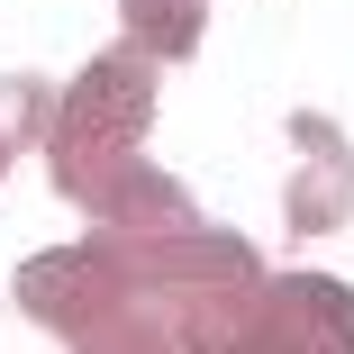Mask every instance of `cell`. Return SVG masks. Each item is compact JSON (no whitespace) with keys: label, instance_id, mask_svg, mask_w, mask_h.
Segmentation results:
<instances>
[{"label":"cell","instance_id":"cell-4","mask_svg":"<svg viewBox=\"0 0 354 354\" xmlns=\"http://www.w3.org/2000/svg\"><path fill=\"white\" fill-rule=\"evenodd\" d=\"M118 28H127V55L182 64L200 46V28H209V0H118Z\"/></svg>","mask_w":354,"mask_h":354},{"label":"cell","instance_id":"cell-3","mask_svg":"<svg viewBox=\"0 0 354 354\" xmlns=\"http://www.w3.org/2000/svg\"><path fill=\"white\" fill-rule=\"evenodd\" d=\"M291 146H300V182L281 200V218H291V236L309 245V236H336L354 218V146H345L336 118H309V109L291 118Z\"/></svg>","mask_w":354,"mask_h":354},{"label":"cell","instance_id":"cell-5","mask_svg":"<svg viewBox=\"0 0 354 354\" xmlns=\"http://www.w3.org/2000/svg\"><path fill=\"white\" fill-rule=\"evenodd\" d=\"M46 118H55V91L46 82H0V173H10V155L19 146H46Z\"/></svg>","mask_w":354,"mask_h":354},{"label":"cell","instance_id":"cell-2","mask_svg":"<svg viewBox=\"0 0 354 354\" xmlns=\"http://www.w3.org/2000/svg\"><path fill=\"white\" fill-rule=\"evenodd\" d=\"M227 354H354V291L327 272H272L254 281Z\"/></svg>","mask_w":354,"mask_h":354},{"label":"cell","instance_id":"cell-1","mask_svg":"<svg viewBox=\"0 0 354 354\" xmlns=\"http://www.w3.org/2000/svg\"><path fill=\"white\" fill-rule=\"evenodd\" d=\"M146 118H155V64L146 55H100L91 73H73L64 100H55V118H46L55 191L100 209V191L146 155Z\"/></svg>","mask_w":354,"mask_h":354}]
</instances>
